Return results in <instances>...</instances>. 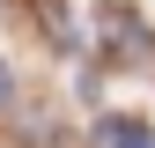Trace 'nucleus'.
Wrapping results in <instances>:
<instances>
[{
	"label": "nucleus",
	"mask_w": 155,
	"mask_h": 148,
	"mask_svg": "<svg viewBox=\"0 0 155 148\" xmlns=\"http://www.w3.org/2000/svg\"><path fill=\"white\" fill-rule=\"evenodd\" d=\"M8 96H15V82H8V67H0V104H8Z\"/></svg>",
	"instance_id": "20e7f679"
},
{
	"label": "nucleus",
	"mask_w": 155,
	"mask_h": 148,
	"mask_svg": "<svg viewBox=\"0 0 155 148\" xmlns=\"http://www.w3.org/2000/svg\"><path fill=\"white\" fill-rule=\"evenodd\" d=\"M37 8H45V30L59 37V45H74V22H67V0H37Z\"/></svg>",
	"instance_id": "7ed1b4c3"
},
{
	"label": "nucleus",
	"mask_w": 155,
	"mask_h": 148,
	"mask_svg": "<svg viewBox=\"0 0 155 148\" xmlns=\"http://www.w3.org/2000/svg\"><path fill=\"white\" fill-rule=\"evenodd\" d=\"M104 148H155V133L133 119H104Z\"/></svg>",
	"instance_id": "f03ea898"
},
{
	"label": "nucleus",
	"mask_w": 155,
	"mask_h": 148,
	"mask_svg": "<svg viewBox=\"0 0 155 148\" xmlns=\"http://www.w3.org/2000/svg\"><path fill=\"white\" fill-rule=\"evenodd\" d=\"M104 45H111V59H126V67H148V59H155V37L133 22L126 8H111V15H104Z\"/></svg>",
	"instance_id": "f257e3e1"
}]
</instances>
